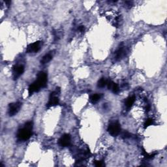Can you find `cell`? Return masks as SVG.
<instances>
[{
    "label": "cell",
    "mask_w": 167,
    "mask_h": 167,
    "mask_svg": "<svg viewBox=\"0 0 167 167\" xmlns=\"http://www.w3.org/2000/svg\"><path fill=\"white\" fill-rule=\"evenodd\" d=\"M153 122H154V120H153L152 119H151V118L148 119L146 121L145 123H144V127L146 128V127H148L152 125V123H153Z\"/></svg>",
    "instance_id": "cell-16"
},
{
    "label": "cell",
    "mask_w": 167,
    "mask_h": 167,
    "mask_svg": "<svg viewBox=\"0 0 167 167\" xmlns=\"http://www.w3.org/2000/svg\"><path fill=\"white\" fill-rule=\"evenodd\" d=\"M107 84V80L105 78H101L98 82L97 86L99 88H104Z\"/></svg>",
    "instance_id": "cell-14"
},
{
    "label": "cell",
    "mask_w": 167,
    "mask_h": 167,
    "mask_svg": "<svg viewBox=\"0 0 167 167\" xmlns=\"http://www.w3.org/2000/svg\"><path fill=\"white\" fill-rule=\"evenodd\" d=\"M52 57H53L52 53V52H49L48 54H46L45 56H43L41 61V63H42V64H45V63H48L52 60Z\"/></svg>",
    "instance_id": "cell-11"
},
{
    "label": "cell",
    "mask_w": 167,
    "mask_h": 167,
    "mask_svg": "<svg viewBox=\"0 0 167 167\" xmlns=\"http://www.w3.org/2000/svg\"><path fill=\"white\" fill-rule=\"evenodd\" d=\"M40 88H40L38 84L36 83V82H34V83L30 86L29 89H28V93H29V95L30 96L32 95L34 93L39 91Z\"/></svg>",
    "instance_id": "cell-10"
},
{
    "label": "cell",
    "mask_w": 167,
    "mask_h": 167,
    "mask_svg": "<svg viewBox=\"0 0 167 167\" xmlns=\"http://www.w3.org/2000/svg\"><path fill=\"white\" fill-rule=\"evenodd\" d=\"M33 122L28 121L25 124L23 128L18 130L17 133V138L18 140L25 141L29 139L32 135V129H33Z\"/></svg>",
    "instance_id": "cell-1"
},
{
    "label": "cell",
    "mask_w": 167,
    "mask_h": 167,
    "mask_svg": "<svg viewBox=\"0 0 167 167\" xmlns=\"http://www.w3.org/2000/svg\"><path fill=\"white\" fill-rule=\"evenodd\" d=\"M95 164L96 166H98V167L102 166L103 165V161H95Z\"/></svg>",
    "instance_id": "cell-18"
},
{
    "label": "cell",
    "mask_w": 167,
    "mask_h": 167,
    "mask_svg": "<svg viewBox=\"0 0 167 167\" xmlns=\"http://www.w3.org/2000/svg\"><path fill=\"white\" fill-rule=\"evenodd\" d=\"M102 97H103L102 94H98V93L94 94V95L91 96L90 101H91V103H93V104H95V103L98 102V101L101 99Z\"/></svg>",
    "instance_id": "cell-12"
},
{
    "label": "cell",
    "mask_w": 167,
    "mask_h": 167,
    "mask_svg": "<svg viewBox=\"0 0 167 167\" xmlns=\"http://www.w3.org/2000/svg\"><path fill=\"white\" fill-rule=\"evenodd\" d=\"M36 83L38 84L40 88H44L47 83V75L44 72H40L37 76Z\"/></svg>",
    "instance_id": "cell-6"
},
{
    "label": "cell",
    "mask_w": 167,
    "mask_h": 167,
    "mask_svg": "<svg viewBox=\"0 0 167 167\" xmlns=\"http://www.w3.org/2000/svg\"><path fill=\"white\" fill-rule=\"evenodd\" d=\"M111 89H112V91L114 93H117L119 92V91L118 85H117V84H116V83H114V84H113V86L112 87Z\"/></svg>",
    "instance_id": "cell-15"
},
{
    "label": "cell",
    "mask_w": 167,
    "mask_h": 167,
    "mask_svg": "<svg viewBox=\"0 0 167 167\" xmlns=\"http://www.w3.org/2000/svg\"><path fill=\"white\" fill-rule=\"evenodd\" d=\"M22 103L20 102H16L14 103H11L9 106V114L10 116H15L19 111Z\"/></svg>",
    "instance_id": "cell-4"
},
{
    "label": "cell",
    "mask_w": 167,
    "mask_h": 167,
    "mask_svg": "<svg viewBox=\"0 0 167 167\" xmlns=\"http://www.w3.org/2000/svg\"><path fill=\"white\" fill-rule=\"evenodd\" d=\"M59 145L62 147H67L70 144V136L69 134H65L58 141Z\"/></svg>",
    "instance_id": "cell-7"
},
{
    "label": "cell",
    "mask_w": 167,
    "mask_h": 167,
    "mask_svg": "<svg viewBox=\"0 0 167 167\" xmlns=\"http://www.w3.org/2000/svg\"><path fill=\"white\" fill-rule=\"evenodd\" d=\"M60 93V89L57 88L56 91H53L52 93H50V97H49V101L48 103H47V107L50 108L52 107H54L58 105L59 103V97L58 95Z\"/></svg>",
    "instance_id": "cell-2"
},
{
    "label": "cell",
    "mask_w": 167,
    "mask_h": 167,
    "mask_svg": "<svg viewBox=\"0 0 167 167\" xmlns=\"http://www.w3.org/2000/svg\"><path fill=\"white\" fill-rule=\"evenodd\" d=\"M24 71V67L22 65H16L13 67V75L14 78L17 79L18 77L21 76Z\"/></svg>",
    "instance_id": "cell-8"
},
{
    "label": "cell",
    "mask_w": 167,
    "mask_h": 167,
    "mask_svg": "<svg viewBox=\"0 0 167 167\" xmlns=\"http://www.w3.org/2000/svg\"><path fill=\"white\" fill-rule=\"evenodd\" d=\"M108 131L110 135L112 136H116L120 133L121 127L120 125L117 122H113L110 123L108 127Z\"/></svg>",
    "instance_id": "cell-3"
},
{
    "label": "cell",
    "mask_w": 167,
    "mask_h": 167,
    "mask_svg": "<svg viewBox=\"0 0 167 167\" xmlns=\"http://www.w3.org/2000/svg\"><path fill=\"white\" fill-rule=\"evenodd\" d=\"M121 136L123 138H128L129 137H131V134L127 132V131H125V132L122 133Z\"/></svg>",
    "instance_id": "cell-17"
},
{
    "label": "cell",
    "mask_w": 167,
    "mask_h": 167,
    "mask_svg": "<svg viewBox=\"0 0 167 167\" xmlns=\"http://www.w3.org/2000/svg\"><path fill=\"white\" fill-rule=\"evenodd\" d=\"M135 97H129L127 99L126 102H125V105L128 109H130V108L132 107L134 102H135Z\"/></svg>",
    "instance_id": "cell-13"
},
{
    "label": "cell",
    "mask_w": 167,
    "mask_h": 167,
    "mask_svg": "<svg viewBox=\"0 0 167 167\" xmlns=\"http://www.w3.org/2000/svg\"><path fill=\"white\" fill-rule=\"evenodd\" d=\"M125 55V50L123 47H121L117 49L115 54V60L116 61L120 60L121 58H123V56Z\"/></svg>",
    "instance_id": "cell-9"
},
{
    "label": "cell",
    "mask_w": 167,
    "mask_h": 167,
    "mask_svg": "<svg viewBox=\"0 0 167 167\" xmlns=\"http://www.w3.org/2000/svg\"><path fill=\"white\" fill-rule=\"evenodd\" d=\"M41 41H36L27 46L26 49L27 53H36L38 52L41 48Z\"/></svg>",
    "instance_id": "cell-5"
},
{
    "label": "cell",
    "mask_w": 167,
    "mask_h": 167,
    "mask_svg": "<svg viewBox=\"0 0 167 167\" xmlns=\"http://www.w3.org/2000/svg\"><path fill=\"white\" fill-rule=\"evenodd\" d=\"M78 30L80 32H84V30H85V27H84L83 25H80V26H79L78 27Z\"/></svg>",
    "instance_id": "cell-19"
}]
</instances>
